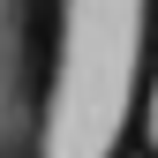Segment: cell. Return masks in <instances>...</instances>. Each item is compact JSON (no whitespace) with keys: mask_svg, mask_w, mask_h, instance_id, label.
Instances as JSON below:
<instances>
[{"mask_svg":"<svg viewBox=\"0 0 158 158\" xmlns=\"http://www.w3.org/2000/svg\"><path fill=\"white\" fill-rule=\"evenodd\" d=\"M121 158H151V151H121Z\"/></svg>","mask_w":158,"mask_h":158,"instance_id":"3957f363","label":"cell"},{"mask_svg":"<svg viewBox=\"0 0 158 158\" xmlns=\"http://www.w3.org/2000/svg\"><path fill=\"white\" fill-rule=\"evenodd\" d=\"M143 151H158V60H151V106H143Z\"/></svg>","mask_w":158,"mask_h":158,"instance_id":"7a4b0ae2","label":"cell"},{"mask_svg":"<svg viewBox=\"0 0 158 158\" xmlns=\"http://www.w3.org/2000/svg\"><path fill=\"white\" fill-rule=\"evenodd\" d=\"M38 158H106L135 83V0H68Z\"/></svg>","mask_w":158,"mask_h":158,"instance_id":"6da1fadb","label":"cell"}]
</instances>
